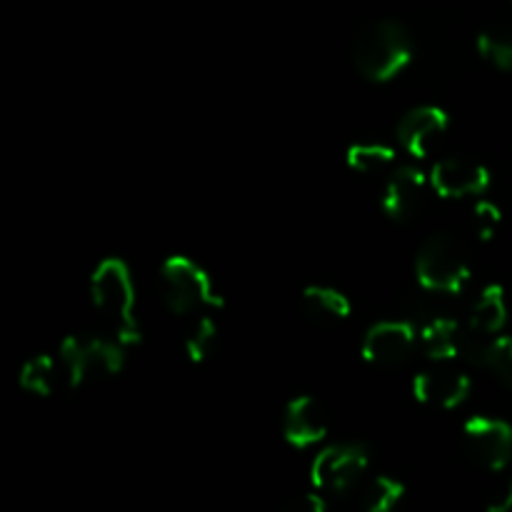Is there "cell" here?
I'll use <instances>...</instances> for the list:
<instances>
[{
  "instance_id": "cell-22",
  "label": "cell",
  "mask_w": 512,
  "mask_h": 512,
  "mask_svg": "<svg viewBox=\"0 0 512 512\" xmlns=\"http://www.w3.org/2000/svg\"><path fill=\"white\" fill-rule=\"evenodd\" d=\"M478 50L483 58L498 65L500 70H512V28H495L480 33Z\"/></svg>"
},
{
  "instance_id": "cell-15",
  "label": "cell",
  "mask_w": 512,
  "mask_h": 512,
  "mask_svg": "<svg viewBox=\"0 0 512 512\" xmlns=\"http://www.w3.org/2000/svg\"><path fill=\"white\" fill-rule=\"evenodd\" d=\"M300 303H303V310L310 318L323 325L343 323V320L350 318V310H353L348 295L340 293L333 285H308L303 290Z\"/></svg>"
},
{
  "instance_id": "cell-12",
  "label": "cell",
  "mask_w": 512,
  "mask_h": 512,
  "mask_svg": "<svg viewBox=\"0 0 512 512\" xmlns=\"http://www.w3.org/2000/svg\"><path fill=\"white\" fill-rule=\"evenodd\" d=\"M328 430V415L310 395H300L285 405L283 435L293 448H310V445L320 443L328 438Z\"/></svg>"
},
{
  "instance_id": "cell-23",
  "label": "cell",
  "mask_w": 512,
  "mask_h": 512,
  "mask_svg": "<svg viewBox=\"0 0 512 512\" xmlns=\"http://www.w3.org/2000/svg\"><path fill=\"white\" fill-rule=\"evenodd\" d=\"M503 225V213L490 200H478L473 205V230L480 240H493Z\"/></svg>"
},
{
  "instance_id": "cell-6",
  "label": "cell",
  "mask_w": 512,
  "mask_h": 512,
  "mask_svg": "<svg viewBox=\"0 0 512 512\" xmlns=\"http://www.w3.org/2000/svg\"><path fill=\"white\" fill-rule=\"evenodd\" d=\"M368 470V450L363 445H330L320 450L310 468L315 488L325 493H348Z\"/></svg>"
},
{
  "instance_id": "cell-17",
  "label": "cell",
  "mask_w": 512,
  "mask_h": 512,
  "mask_svg": "<svg viewBox=\"0 0 512 512\" xmlns=\"http://www.w3.org/2000/svg\"><path fill=\"white\" fill-rule=\"evenodd\" d=\"M345 160H348L350 170H355V173L375 175L393 163L395 150L383 143H355L350 145Z\"/></svg>"
},
{
  "instance_id": "cell-3",
  "label": "cell",
  "mask_w": 512,
  "mask_h": 512,
  "mask_svg": "<svg viewBox=\"0 0 512 512\" xmlns=\"http://www.w3.org/2000/svg\"><path fill=\"white\" fill-rule=\"evenodd\" d=\"M415 275L428 293L458 295L470 280L468 255L453 235H430L423 248L418 250Z\"/></svg>"
},
{
  "instance_id": "cell-16",
  "label": "cell",
  "mask_w": 512,
  "mask_h": 512,
  "mask_svg": "<svg viewBox=\"0 0 512 512\" xmlns=\"http://www.w3.org/2000/svg\"><path fill=\"white\" fill-rule=\"evenodd\" d=\"M420 343L430 360H453L460 353L458 323L453 318H443V315L428 320L420 330Z\"/></svg>"
},
{
  "instance_id": "cell-19",
  "label": "cell",
  "mask_w": 512,
  "mask_h": 512,
  "mask_svg": "<svg viewBox=\"0 0 512 512\" xmlns=\"http://www.w3.org/2000/svg\"><path fill=\"white\" fill-rule=\"evenodd\" d=\"M405 498V485L390 475H380L368 485L363 498L365 512H395Z\"/></svg>"
},
{
  "instance_id": "cell-7",
  "label": "cell",
  "mask_w": 512,
  "mask_h": 512,
  "mask_svg": "<svg viewBox=\"0 0 512 512\" xmlns=\"http://www.w3.org/2000/svg\"><path fill=\"white\" fill-rule=\"evenodd\" d=\"M463 438L470 455L488 470H503L512 458V428L505 420L470 418L463 425Z\"/></svg>"
},
{
  "instance_id": "cell-11",
  "label": "cell",
  "mask_w": 512,
  "mask_h": 512,
  "mask_svg": "<svg viewBox=\"0 0 512 512\" xmlns=\"http://www.w3.org/2000/svg\"><path fill=\"white\" fill-rule=\"evenodd\" d=\"M448 130V113L438 105H420L405 113L398 125V140L413 158H428L433 145Z\"/></svg>"
},
{
  "instance_id": "cell-13",
  "label": "cell",
  "mask_w": 512,
  "mask_h": 512,
  "mask_svg": "<svg viewBox=\"0 0 512 512\" xmlns=\"http://www.w3.org/2000/svg\"><path fill=\"white\" fill-rule=\"evenodd\" d=\"M470 388V378L458 370H425L413 378L415 400L440 410H453L465 403Z\"/></svg>"
},
{
  "instance_id": "cell-21",
  "label": "cell",
  "mask_w": 512,
  "mask_h": 512,
  "mask_svg": "<svg viewBox=\"0 0 512 512\" xmlns=\"http://www.w3.org/2000/svg\"><path fill=\"white\" fill-rule=\"evenodd\" d=\"M215 338H218V325H215L213 315H198L193 325L188 330V338H185V353L193 363H203L215 348Z\"/></svg>"
},
{
  "instance_id": "cell-24",
  "label": "cell",
  "mask_w": 512,
  "mask_h": 512,
  "mask_svg": "<svg viewBox=\"0 0 512 512\" xmlns=\"http://www.w3.org/2000/svg\"><path fill=\"white\" fill-rule=\"evenodd\" d=\"M280 512H325V500L315 493H305L288 500Z\"/></svg>"
},
{
  "instance_id": "cell-9",
  "label": "cell",
  "mask_w": 512,
  "mask_h": 512,
  "mask_svg": "<svg viewBox=\"0 0 512 512\" xmlns=\"http://www.w3.org/2000/svg\"><path fill=\"white\" fill-rule=\"evenodd\" d=\"M415 328L405 320H383L375 323L373 328L365 333L363 340V358L370 365H380V368H390L398 365L413 353L415 348Z\"/></svg>"
},
{
  "instance_id": "cell-2",
  "label": "cell",
  "mask_w": 512,
  "mask_h": 512,
  "mask_svg": "<svg viewBox=\"0 0 512 512\" xmlns=\"http://www.w3.org/2000/svg\"><path fill=\"white\" fill-rule=\"evenodd\" d=\"M413 58L410 35L398 20H378L360 30L353 43L355 68L373 83H388Z\"/></svg>"
},
{
  "instance_id": "cell-18",
  "label": "cell",
  "mask_w": 512,
  "mask_h": 512,
  "mask_svg": "<svg viewBox=\"0 0 512 512\" xmlns=\"http://www.w3.org/2000/svg\"><path fill=\"white\" fill-rule=\"evenodd\" d=\"M20 388L38 398H48L55 390V360L50 355H35L20 368Z\"/></svg>"
},
{
  "instance_id": "cell-8",
  "label": "cell",
  "mask_w": 512,
  "mask_h": 512,
  "mask_svg": "<svg viewBox=\"0 0 512 512\" xmlns=\"http://www.w3.org/2000/svg\"><path fill=\"white\" fill-rule=\"evenodd\" d=\"M430 185L445 200L485 195L490 188V170L468 158H445L435 163L430 173Z\"/></svg>"
},
{
  "instance_id": "cell-20",
  "label": "cell",
  "mask_w": 512,
  "mask_h": 512,
  "mask_svg": "<svg viewBox=\"0 0 512 512\" xmlns=\"http://www.w3.org/2000/svg\"><path fill=\"white\" fill-rule=\"evenodd\" d=\"M475 360L485 368L493 370L508 388H512V338L500 335V338L488 340L475 350Z\"/></svg>"
},
{
  "instance_id": "cell-25",
  "label": "cell",
  "mask_w": 512,
  "mask_h": 512,
  "mask_svg": "<svg viewBox=\"0 0 512 512\" xmlns=\"http://www.w3.org/2000/svg\"><path fill=\"white\" fill-rule=\"evenodd\" d=\"M512 510V475L490 495L488 512H510Z\"/></svg>"
},
{
  "instance_id": "cell-10",
  "label": "cell",
  "mask_w": 512,
  "mask_h": 512,
  "mask_svg": "<svg viewBox=\"0 0 512 512\" xmlns=\"http://www.w3.org/2000/svg\"><path fill=\"white\" fill-rule=\"evenodd\" d=\"M430 178H425L423 170L413 168V165H403L390 175L388 185L383 193V210L388 218L398 220V223H408L420 213L428 195Z\"/></svg>"
},
{
  "instance_id": "cell-1",
  "label": "cell",
  "mask_w": 512,
  "mask_h": 512,
  "mask_svg": "<svg viewBox=\"0 0 512 512\" xmlns=\"http://www.w3.org/2000/svg\"><path fill=\"white\" fill-rule=\"evenodd\" d=\"M90 298L105 318L120 345L140 343V325L135 320V288L128 265L120 258H108L93 270Z\"/></svg>"
},
{
  "instance_id": "cell-14",
  "label": "cell",
  "mask_w": 512,
  "mask_h": 512,
  "mask_svg": "<svg viewBox=\"0 0 512 512\" xmlns=\"http://www.w3.org/2000/svg\"><path fill=\"white\" fill-rule=\"evenodd\" d=\"M508 323V303H505L503 285L490 283L485 285L473 300L468 313V325L480 338H493Z\"/></svg>"
},
{
  "instance_id": "cell-5",
  "label": "cell",
  "mask_w": 512,
  "mask_h": 512,
  "mask_svg": "<svg viewBox=\"0 0 512 512\" xmlns=\"http://www.w3.org/2000/svg\"><path fill=\"white\" fill-rule=\"evenodd\" d=\"M60 365L65 370L70 388H78L90 378H110L120 373L125 363L123 345L118 340L78 338L68 335L60 343Z\"/></svg>"
},
{
  "instance_id": "cell-4",
  "label": "cell",
  "mask_w": 512,
  "mask_h": 512,
  "mask_svg": "<svg viewBox=\"0 0 512 512\" xmlns=\"http://www.w3.org/2000/svg\"><path fill=\"white\" fill-rule=\"evenodd\" d=\"M160 283H163L165 303L175 315H205L203 310L223 305L210 275L185 255H173L165 260L160 268Z\"/></svg>"
}]
</instances>
